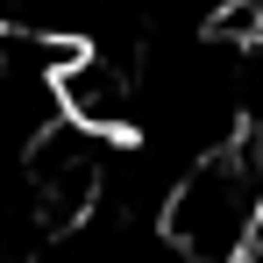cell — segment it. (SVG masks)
<instances>
[{
  "instance_id": "6da1fadb",
  "label": "cell",
  "mask_w": 263,
  "mask_h": 263,
  "mask_svg": "<svg viewBox=\"0 0 263 263\" xmlns=\"http://www.w3.org/2000/svg\"><path fill=\"white\" fill-rule=\"evenodd\" d=\"M256 220H263V164L220 142L192 157L185 178L164 192L157 235L178 249V263H242L256 242Z\"/></svg>"
}]
</instances>
